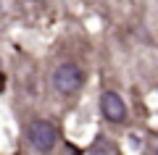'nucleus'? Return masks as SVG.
Wrapping results in <instances>:
<instances>
[{
	"mask_svg": "<svg viewBox=\"0 0 158 155\" xmlns=\"http://www.w3.org/2000/svg\"><path fill=\"white\" fill-rule=\"evenodd\" d=\"M27 137H29V145H32L37 153L48 155V153H53V147H56V142H58V129H56V124H50L48 118H34L27 126Z\"/></svg>",
	"mask_w": 158,
	"mask_h": 155,
	"instance_id": "obj_1",
	"label": "nucleus"
},
{
	"mask_svg": "<svg viewBox=\"0 0 158 155\" xmlns=\"http://www.w3.org/2000/svg\"><path fill=\"white\" fill-rule=\"evenodd\" d=\"M82 84H85V68L74 61L61 63L53 74V87L58 95H74L82 89Z\"/></svg>",
	"mask_w": 158,
	"mask_h": 155,
	"instance_id": "obj_2",
	"label": "nucleus"
},
{
	"mask_svg": "<svg viewBox=\"0 0 158 155\" xmlns=\"http://www.w3.org/2000/svg\"><path fill=\"white\" fill-rule=\"evenodd\" d=\"M100 113L106 121L121 124V121H127V103L116 92H103L100 95Z\"/></svg>",
	"mask_w": 158,
	"mask_h": 155,
	"instance_id": "obj_3",
	"label": "nucleus"
},
{
	"mask_svg": "<svg viewBox=\"0 0 158 155\" xmlns=\"http://www.w3.org/2000/svg\"><path fill=\"white\" fill-rule=\"evenodd\" d=\"M6 87V76H3V74H0V89Z\"/></svg>",
	"mask_w": 158,
	"mask_h": 155,
	"instance_id": "obj_4",
	"label": "nucleus"
},
{
	"mask_svg": "<svg viewBox=\"0 0 158 155\" xmlns=\"http://www.w3.org/2000/svg\"><path fill=\"white\" fill-rule=\"evenodd\" d=\"M156 155H158V153H156Z\"/></svg>",
	"mask_w": 158,
	"mask_h": 155,
	"instance_id": "obj_5",
	"label": "nucleus"
}]
</instances>
